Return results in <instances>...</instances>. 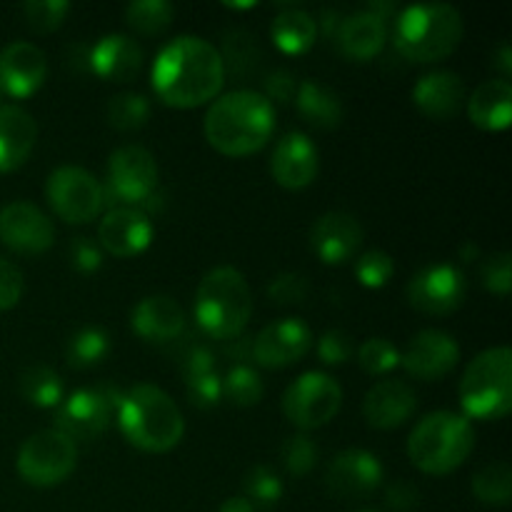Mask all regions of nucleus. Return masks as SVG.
Returning a JSON list of instances; mask_svg holds the SVG:
<instances>
[{"label":"nucleus","mask_w":512,"mask_h":512,"mask_svg":"<svg viewBox=\"0 0 512 512\" xmlns=\"http://www.w3.org/2000/svg\"><path fill=\"white\" fill-rule=\"evenodd\" d=\"M150 83L170 108H200L223 90V60L218 48L200 35H178L155 55Z\"/></svg>","instance_id":"f257e3e1"},{"label":"nucleus","mask_w":512,"mask_h":512,"mask_svg":"<svg viewBox=\"0 0 512 512\" xmlns=\"http://www.w3.org/2000/svg\"><path fill=\"white\" fill-rule=\"evenodd\" d=\"M203 130L210 148L220 155L248 158L273 138L275 108L258 90H233L210 103Z\"/></svg>","instance_id":"f03ea898"},{"label":"nucleus","mask_w":512,"mask_h":512,"mask_svg":"<svg viewBox=\"0 0 512 512\" xmlns=\"http://www.w3.org/2000/svg\"><path fill=\"white\" fill-rule=\"evenodd\" d=\"M115 418L123 438L143 453H168L185 435V420L178 405L165 390L150 383L125 390Z\"/></svg>","instance_id":"7ed1b4c3"},{"label":"nucleus","mask_w":512,"mask_h":512,"mask_svg":"<svg viewBox=\"0 0 512 512\" xmlns=\"http://www.w3.org/2000/svg\"><path fill=\"white\" fill-rule=\"evenodd\" d=\"M463 15L445 3L410 5L393 20V45L410 63H440L463 40Z\"/></svg>","instance_id":"20e7f679"},{"label":"nucleus","mask_w":512,"mask_h":512,"mask_svg":"<svg viewBox=\"0 0 512 512\" xmlns=\"http://www.w3.org/2000/svg\"><path fill=\"white\" fill-rule=\"evenodd\" d=\"M253 315V293L240 270L223 265L205 273L195 290V320L215 340H235Z\"/></svg>","instance_id":"39448f33"},{"label":"nucleus","mask_w":512,"mask_h":512,"mask_svg":"<svg viewBox=\"0 0 512 512\" xmlns=\"http://www.w3.org/2000/svg\"><path fill=\"white\" fill-rule=\"evenodd\" d=\"M475 430L468 418L438 410L420 420L408 438V458L420 473L448 475L470 458Z\"/></svg>","instance_id":"423d86ee"},{"label":"nucleus","mask_w":512,"mask_h":512,"mask_svg":"<svg viewBox=\"0 0 512 512\" xmlns=\"http://www.w3.org/2000/svg\"><path fill=\"white\" fill-rule=\"evenodd\" d=\"M460 408L468 420H500L512 408V353L510 348L483 350L465 368L460 380Z\"/></svg>","instance_id":"0eeeda50"},{"label":"nucleus","mask_w":512,"mask_h":512,"mask_svg":"<svg viewBox=\"0 0 512 512\" xmlns=\"http://www.w3.org/2000/svg\"><path fill=\"white\" fill-rule=\"evenodd\" d=\"M105 198L120 203V208H150L160 198L158 163L153 153L140 145L118 148L108 160Z\"/></svg>","instance_id":"6e6552de"},{"label":"nucleus","mask_w":512,"mask_h":512,"mask_svg":"<svg viewBox=\"0 0 512 512\" xmlns=\"http://www.w3.org/2000/svg\"><path fill=\"white\" fill-rule=\"evenodd\" d=\"M125 390L118 385H95V388H80L63 398L55 413V430L65 438L78 443L100 438L108 430L110 420L118 413Z\"/></svg>","instance_id":"1a4fd4ad"},{"label":"nucleus","mask_w":512,"mask_h":512,"mask_svg":"<svg viewBox=\"0 0 512 512\" xmlns=\"http://www.w3.org/2000/svg\"><path fill=\"white\" fill-rule=\"evenodd\" d=\"M18 475L33 488H53L78 465V445L55 428L30 435L18 450Z\"/></svg>","instance_id":"9d476101"},{"label":"nucleus","mask_w":512,"mask_h":512,"mask_svg":"<svg viewBox=\"0 0 512 512\" xmlns=\"http://www.w3.org/2000/svg\"><path fill=\"white\" fill-rule=\"evenodd\" d=\"M45 198L53 213L68 225L93 223L108 203L103 183L93 173L75 165H63L48 175Z\"/></svg>","instance_id":"9b49d317"},{"label":"nucleus","mask_w":512,"mask_h":512,"mask_svg":"<svg viewBox=\"0 0 512 512\" xmlns=\"http://www.w3.org/2000/svg\"><path fill=\"white\" fill-rule=\"evenodd\" d=\"M343 405V390L328 373L310 370L295 378L283 395V413L295 428L318 430L328 425Z\"/></svg>","instance_id":"f8f14e48"},{"label":"nucleus","mask_w":512,"mask_h":512,"mask_svg":"<svg viewBox=\"0 0 512 512\" xmlns=\"http://www.w3.org/2000/svg\"><path fill=\"white\" fill-rule=\"evenodd\" d=\"M468 298V278L458 265L433 263L408 283V303L425 315H450Z\"/></svg>","instance_id":"ddd939ff"},{"label":"nucleus","mask_w":512,"mask_h":512,"mask_svg":"<svg viewBox=\"0 0 512 512\" xmlns=\"http://www.w3.org/2000/svg\"><path fill=\"white\" fill-rule=\"evenodd\" d=\"M313 348V330L303 318H280L265 325L250 345V355L260 368L280 370L300 363Z\"/></svg>","instance_id":"4468645a"},{"label":"nucleus","mask_w":512,"mask_h":512,"mask_svg":"<svg viewBox=\"0 0 512 512\" xmlns=\"http://www.w3.org/2000/svg\"><path fill=\"white\" fill-rule=\"evenodd\" d=\"M55 228L48 215L33 203H10L0 210V243L18 255H40L50 250Z\"/></svg>","instance_id":"2eb2a0df"},{"label":"nucleus","mask_w":512,"mask_h":512,"mask_svg":"<svg viewBox=\"0 0 512 512\" xmlns=\"http://www.w3.org/2000/svg\"><path fill=\"white\" fill-rule=\"evenodd\" d=\"M385 478L383 463L378 455L363 448L343 450L333 458L325 473V485L335 498L355 500L375 493Z\"/></svg>","instance_id":"dca6fc26"},{"label":"nucleus","mask_w":512,"mask_h":512,"mask_svg":"<svg viewBox=\"0 0 512 512\" xmlns=\"http://www.w3.org/2000/svg\"><path fill=\"white\" fill-rule=\"evenodd\" d=\"M460 360V345L453 335L443 330H420L405 353H400V365L413 378L435 383L455 370Z\"/></svg>","instance_id":"f3484780"},{"label":"nucleus","mask_w":512,"mask_h":512,"mask_svg":"<svg viewBox=\"0 0 512 512\" xmlns=\"http://www.w3.org/2000/svg\"><path fill=\"white\" fill-rule=\"evenodd\" d=\"M153 223L138 208H113L103 215L98 228V245L113 258H135L153 243Z\"/></svg>","instance_id":"a211bd4d"},{"label":"nucleus","mask_w":512,"mask_h":512,"mask_svg":"<svg viewBox=\"0 0 512 512\" xmlns=\"http://www.w3.org/2000/svg\"><path fill=\"white\" fill-rule=\"evenodd\" d=\"M48 75V58L38 45L15 40L0 50V90L15 100L38 93Z\"/></svg>","instance_id":"6ab92c4d"},{"label":"nucleus","mask_w":512,"mask_h":512,"mask_svg":"<svg viewBox=\"0 0 512 512\" xmlns=\"http://www.w3.org/2000/svg\"><path fill=\"white\" fill-rule=\"evenodd\" d=\"M363 225L355 215L343 213V210H330L315 220L310 230V250L315 258L325 265H343L363 245Z\"/></svg>","instance_id":"aec40b11"},{"label":"nucleus","mask_w":512,"mask_h":512,"mask_svg":"<svg viewBox=\"0 0 512 512\" xmlns=\"http://www.w3.org/2000/svg\"><path fill=\"white\" fill-rule=\"evenodd\" d=\"M318 148L300 130L285 133L270 155V173L285 190H303L318 178Z\"/></svg>","instance_id":"412c9836"},{"label":"nucleus","mask_w":512,"mask_h":512,"mask_svg":"<svg viewBox=\"0 0 512 512\" xmlns=\"http://www.w3.org/2000/svg\"><path fill=\"white\" fill-rule=\"evenodd\" d=\"M88 65L105 83H130L138 78L140 68H143V48L130 35H103L90 48Z\"/></svg>","instance_id":"4be33fe9"},{"label":"nucleus","mask_w":512,"mask_h":512,"mask_svg":"<svg viewBox=\"0 0 512 512\" xmlns=\"http://www.w3.org/2000/svg\"><path fill=\"white\" fill-rule=\"evenodd\" d=\"M130 328L145 343H173L185 330V310L170 295H148L130 313Z\"/></svg>","instance_id":"5701e85b"},{"label":"nucleus","mask_w":512,"mask_h":512,"mask_svg":"<svg viewBox=\"0 0 512 512\" xmlns=\"http://www.w3.org/2000/svg\"><path fill=\"white\" fill-rule=\"evenodd\" d=\"M415 390L403 380H380L365 393L363 415L370 428L393 430L400 428L415 413Z\"/></svg>","instance_id":"b1692460"},{"label":"nucleus","mask_w":512,"mask_h":512,"mask_svg":"<svg viewBox=\"0 0 512 512\" xmlns=\"http://www.w3.org/2000/svg\"><path fill=\"white\" fill-rule=\"evenodd\" d=\"M413 103L430 120L455 118L465 105L463 78L450 70H435V73L423 75L413 88Z\"/></svg>","instance_id":"393cba45"},{"label":"nucleus","mask_w":512,"mask_h":512,"mask_svg":"<svg viewBox=\"0 0 512 512\" xmlns=\"http://www.w3.org/2000/svg\"><path fill=\"white\" fill-rule=\"evenodd\" d=\"M335 43L348 60L368 63L375 55L383 53L385 43H388V23L375 18L365 8L353 15H343L338 33H335Z\"/></svg>","instance_id":"a878e982"},{"label":"nucleus","mask_w":512,"mask_h":512,"mask_svg":"<svg viewBox=\"0 0 512 512\" xmlns=\"http://www.w3.org/2000/svg\"><path fill=\"white\" fill-rule=\"evenodd\" d=\"M38 140V123L18 105H0V173L23 168Z\"/></svg>","instance_id":"bb28decb"},{"label":"nucleus","mask_w":512,"mask_h":512,"mask_svg":"<svg viewBox=\"0 0 512 512\" xmlns=\"http://www.w3.org/2000/svg\"><path fill=\"white\" fill-rule=\"evenodd\" d=\"M470 123L478 125L488 133L508 130L512 123V85L508 80H485L483 85L473 90L468 100Z\"/></svg>","instance_id":"cd10ccee"},{"label":"nucleus","mask_w":512,"mask_h":512,"mask_svg":"<svg viewBox=\"0 0 512 512\" xmlns=\"http://www.w3.org/2000/svg\"><path fill=\"white\" fill-rule=\"evenodd\" d=\"M295 108H298L300 118L305 123L318 130H335L343 123L345 115L340 95L330 85L320 83V80H303V83H298Z\"/></svg>","instance_id":"c85d7f7f"},{"label":"nucleus","mask_w":512,"mask_h":512,"mask_svg":"<svg viewBox=\"0 0 512 512\" xmlns=\"http://www.w3.org/2000/svg\"><path fill=\"white\" fill-rule=\"evenodd\" d=\"M270 38L285 55H303L318 40V20L298 5H283L270 23Z\"/></svg>","instance_id":"c756f323"},{"label":"nucleus","mask_w":512,"mask_h":512,"mask_svg":"<svg viewBox=\"0 0 512 512\" xmlns=\"http://www.w3.org/2000/svg\"><path fill=\"white\" fill-rule=\"evenodd\" d=\"M20 395L25 403L35 405V408L53 410L65 398L63 378L48 365H30L20 375Z\"/></svg>","instance_id":"7c9ffc66"},{"label":"nucleus","mask_w":512,"mask_h":512,"mask_svg":"<svg viewBox=\"0 0 512 512\" xmlns=\"http://www.w3.org/2000/svg\"><path fill=\"white\" fill-rule=\"evenodd\" d=\"M110 353V335L108 330L100 325H85V328L75 330L70 335L68 345H65V360L70 368L88 370L103 363L105 355Z\"/></svg>","instance_id":"2f4dec72"},{"label":"nucleus","mask_w":512,"mask_h":512,"mask_svg":"<svg viewBox=\"0 0 512 512\" xmlns=\"http://www.w3.org/2000/svg\"><path fill=\"white\" fill-rule=\"evenodd\" d=\"M220 60H223L225 75H233V78H248L250 73H255L260 58V45L258 38L245 30H230L223 40V50H218Z\"/></svg>","instance_id":"473e14b6"},{"label":"nucleus","mask_w":512,"mask_h":512,"mask_svg":"<svg viewBox=\"0 0 512 512\" xmlns=\"http://www.w3.org/2000/svg\"><path fill=\"white\" fill-rule=\"evenodd\" d=\"M473 495L490 508H505L512 498V470L505 460L485 465L473 478Z\"/></svg>","instance_id":"72a5a7b5"},{"label":"nucleus","mask_w":512,"mask_h":512,"mask_svg":"<svg viewBox=\"0 0 512 512\" xmlns=\"http://www.w3.org/2000/svg\"><path fill=\"white\" fill-rule=\"evenodd\" d=\"M265 385L250 365H233L223 378V400L235 408H253L263 400Z\"/></svg>","instance_id":"f704fd0d"},{"label":"nucleus","mask_w":512,"mask_h":512,"mask_svg":"<svg viewBox=\"0 0 512 512\" xmlns=\"http://www.w3.org/2000/svg\"><path fill=\"white\" fill-rule=\"evenodd\" d=\"M175 18V8L168 0H138L125 8V20L140 35H160Z\"/></svg>","instance_id":"c9c22d12"},{"label":"nucleus","mask_w":512,"mask_h":512,"mask_svg":"<svg viewBox=\"0 0 512 512\" xmlns=\"http://www.w3.org/2000/svg\"><path fill=\"white\" fill-rule=\"evenodd\" d=\"M243 488V498H248L253 508L273 510L283 500V480L268 465H255V468H250L243 480Z\"/></svg>","instance_id":"e433bc0d"},{"label":"nucleus","mask_w":512,"mask_h":512,"mask_svg":"<svg viewBox=\"0 0 512 512\" xmlns=\"http://www.w3.org/2000/svg\"><path fill=\"white\" fill-rule=\"evenodd\" d=\"M150 118V100L140 93H118L108 103V123L115 130H140Z\"/></svg>","instance_id":"4c0bfd02"},{"label":"nucleus","mask_w":512,"mask_h":512,"mask_svg":"<svg viewBox=\"0 0 512 512\" xmlns=\"http://www.w3.org/2000/svg\"><path fill=\"white\" fill-rule=\"evenodd\" d=\"M280 460H283L285 470H288L290 475L303 478V475L313 473L315 470V465H318L320 460V450L308 435L298 433L290 435V438L285 440L283 448H280Z\"/></svg>","instance_id":"58836bf2"},{"label":"nucleus","mask_w":512,"mask_h":512,"mask_svg":"<svg viewBox=\"0 0 512 512\" xmlns=\"http://www.w3.org/2000/svg\"><path fill=\"white\" fill-rule=\"evenodd\" d=\"M358 363L368 375H388L400 365V350L385 338H370L358 348Z\"/></svg>","instance_id":"ea45409f"},{"label":"nucleus","mask_w":512,"mask_h":512,"mask_svg":"<svg viewBox=\"0 0 512 512\" xmlns=\"http://www.w3.org/2000/svg\"><path fill=\"white\" fill-rule=\"evenodd\" d=\"M395 275V263L385 250H368L355 260V278L363 288L380 290Z\"/></svg>","instance_id":"a19ab883"},{"label":"nucleus","mask_w":512,"mask_h":512,"mask_svg":"<svg viewBox=\"0 0 512 512\" xmlns=\"http://www.w3.org/2000/svg\"><path fill=\"white\" fill-rule=\"evenodd\" d=\"M70 5L65 0H30L23 5L25 20L35 33H53L63 25Z\"/></svg>","instance_id":"79ce46f5"},{"label":"nucleus","mask_w":512,"mask_h":512,"mask_svg":"<svg viewBox=\"0 0 512 512\" xmlns=\"http://www.w3.org/2000/svg\"><path fill=\"white\" fill-rule=\"evenodd\" d=\"M185 393H188L190 405L200 410H213L223 403V378L218 373H208L185 380Z\"/></svg>","instance_id":"37998d69"},{"label":"nucleus","mask_w":512,"mask_h":512,"mask_svg":"<svg viewBox=\"0 0 512 512\" xmlns=\"http://www.w3.org/2000/svg\"><path fill=\"white\" fill-rule=\"evenodd\" d=\"M308 278L300 273H280L270 280L268 298L275 305H295L308 298Z\"/></svg>","instance_id":"c03bdc74"},{"label":"nucleus","mask_w":512,"mask_h":512,"mask_svg":"<svg viewBox=\"0 0 512 512\" xmlns=\"http://www.w3.org/2000/svg\"><path fill=\"white\" fill-rule=\"evenodd\" d=\"M510 253H495L480 268V280H483V288L488 293L495 295H508L512 285V265H510Z\"/></svg>","instance_id":"a18cd8bd"},{"label":"nucleus","mask_w":512,"mask_h":512,"mask_svg":"<svg viewBox=\"0 0 512 512\" xmlns=\"http://www.w3.org/2000/svg\"><path fill=\"white\" fill-rule=\"evenodd\" d=\"M355 355V345H353V338H350L345 330H328V333H323V338L318 340V358L320 363L325 365H343L348 363L350 358Z\"/></svg>","instance_id":"49530a36"},{"label":"nucleus","mask_w":512,"mask_h":512,"mask_svg":"<svg viewBox=\"0 0 512 512\" xmlns=\"http://www.w3.org/2000/svg\"><path fill=\"white\" fill-rule=\"evenodd\" d=\"M295 93H298V80H295V75L285 68H275L273 73L265 75L263 93L260 95L275 108V103H295Z\"/></svg>","instance_id":"de8ad7c7"},{"label":"nucleus","mask_w":512,"mask_h":512,"mask_svg":"<svg viewBox=\"0 0 512 512\" xmlns=\"http://www.w3.org/2000/svg\"><path fill=\"white\" fill-rule=\"evenodd\" d=\"M70 265L83 275L98 273L100 265H103V250L95 240L75 238L70 243Z\"/></svg>","instance_id":"09e8293b"},{"label":"nucleus","mask_w":512,"mask_h":512,"mask_svg":"<svg viewBox=\"0 0 512 512\" xmlns=\"http://www.w3.org/2000/svg\"><path fill=\"white\" fill-rule=\"evenodd\" d=\"M23 288V273H20L18 265L0 258V310L15 308L20 295H23Z\"/></svg>","instance_id":"8fccbe9b"},{"label":"nucleus","mask_w":512,"mask_h":512,"mask_svg":"<svg viewBox=\"0 0 512 512\" xmlns=\"http://www.w3.org/2000/svg\"><path fill=\"white\" fill-rule=\"evenodd\" d=\"M420 500H423V495H420L418 485L408 483V480H395L393 485H388V490H385V505L388 508H393L395 512H413L420 508Z\"/></svg>","instance_id":"3c124183"},{"label":"nucleus","mask_w":512,"mask_h":512,"mask_svg":"<svg viewBox=\"0 0 512 512\" xmlns=\"http://www.w3.org/2000/svg\"><path fill=\"white\" fill-rule=\"evenodd\" d=\"M183 378L193 380L200 378V375L215 373V353L208 348V345H193V348L185 353L183 358Z\"/></svg>","instance_id":"603ef678"},{"label":"nucleus","mask_w":512,"mask_h":512,"mask_svg":"<svg viewBox=\"0 0 512 512\" xmlns=\"http://www.w3.org/2000/svg\"><path fill=\"white\" fill-rule=\"evenodd\" d=\"M340 20H343V15H340V10H323V35L325 38H333L335 40V33H338L340 28Z\"/></svg>","instance_id":"864d4df0"},{"label":"nucleus","mask_w":512,"mask_h":512,"mask_svg":"<svg viewBox=\"0 0 512 512\" xmlns=\"http://www.w3.org/2000/svg\"><path fill=\"white\" fill-rule=\"evenodd\" d=\"M495 65H498L500 73H503V80H508L512 75V50L508 43L500 45L498 55H495Z\"/></svg>","instance_id":"5fc2aeb1"},{"label":"nucleus","mask_w":512,"mask_h":512,"mask_svg":"<svg viewBox=\"0 0 512 512\" xmlns=\"http://www.w3.org/2000/svg\"><path fill=\"white\" fill-rule=\"evenodd\" d=\"M220 512H255L253 505H250L248 498L238 495V498H228L223 505H220Z\"/></svg>","instance_id":"6e6d98bb"},{"label":"nucleus","mask_w":512,"mask_h":512,"mask_svg":"<svg viewBox=\"0 0 512 512\" xmlns=\"http://www.w3.org/2000/svg\"><path fill=\"white\" fill-rule=\"evenodd\" d=\"M478 255H480L478 245H473V243H470V245H465V248H463V253H460V258H463L465 263H473V260L478 258Z\"/></svg>","instance_id":"4d7b16f0"},{"label":"nucleus","mask_w":512,"mask_h":512,"mask_svg":"<svg viewBox=\"0 0 512 512\" xmlns=\"http://www.w3.org/2000/svg\"><path fill=\"white\" fill-rule=\"evenodd\" d=\"M0 100H3V90H0ZM0 105H3V103H0Z\"/></svg>","instance_id":"13d9d810"},{"label":"nucleus","mask_w":512,"mask_h":512,"mask_svg":"<svg viewBox=\"0 0 512 512\" xmlns=\"http://www.w3.org/2000/svg\"><path fill=\"white\" fill-rule=\"evenodd\" d=\"M360 512H378V510H360Z\"/></svg>","instance_id":"bf43d9fd"}]
</instances>
